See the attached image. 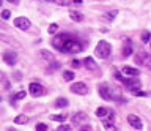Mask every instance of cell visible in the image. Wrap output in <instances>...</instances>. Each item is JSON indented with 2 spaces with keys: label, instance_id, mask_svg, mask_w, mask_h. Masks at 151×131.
<instances>
[{
  "label": "cell",
  "instance_id": "83f0119b",
  "mask_svg": "<svg viewBox=\"0 0 151 131\" xmlns=\"http://www.w3.org/2000/svg\"><path fill=\"white\" fill-rule=\"evenodd\" d=\"M131 92H132V95H134V96H146V93L139 90V88H134V90H131Z\"/></svg>",
  "mask_w": 151,
  "mask_h": 131
},
{
  "label": "cell",
  "instance_id": "1f68e13d",
  "mask_svg": "<svg viewBox=\"0 0 151 131\" xmlns=\"http://www.w3.org/2000/svg\"><path fill=\"white\" fill-rule=\"evenodd\" d=\"M57 131H71V126L69 125H61L57 128Z\"/></svg>",
  "mask_w": 151,
  "mask_h": 131
},
{
  "label": "cell",
  "instance_id": "30bf717a",
  "mask_svg": "<svg viewBox=\"0 0 151 131\" xmlns=\"http://www.w3.org/2000/svg\"><path fill=\"white\" fill-rule=\"evenodd\" d=\"M127 122H129V125L132 126V128H135V130H142V128H143V126H142V120L137 115H134V114L127 115Z\"/></svg>",
  "mask_w": 151,
  "mask_h": 131
},
{
  "label": "cell",
  "instance_id": "7a4b0ae2",
  "mask_svg": "<svg viewBox=\"0 0 151 131\" xmlns=\"http://www.w3.org/2000/svg\"><path fill=\"white\" fill-rule=\"evenodd\" d=\"M94 52H96V55L99 59H107L109 55H110V52H112V46L107 43V41H99L98 43V46H96V51H94Z\"/></svg>",
  "mask_w": 151,
  "mask_h": 131
},
{
  "label": "cell",
  "instance_id": "603a6c76",
  "mask_svg": "<svg viewBox=\"0 0 151 131\" xmlns=\"http://www.w3.org/2000/svg\"><path fill=\"white\" fill-rule=\"evenodd\" d=\"M145 59H148V55H146L145 52H140V54L135 55V62H137V63H143Z\"/></svg>",
  "mask_w": 151,
  "mask_h": 131
},
{
  "label": "cell",
  "instance_id": "f1b7e54d",
  "mask_svg": "<svg viewBox=\"0 0 151 131\" xmlns=\"http://www.w3.org/2000/svg\"><path fill=\"white\" fill-rule=\"evenodd\" d=\"M113 74H115V79L116 81H124V77H123V73L121 71H118V69H115V71H113Z\"/></svg>",
  "mask_w": 151,
  "mask_h": 131
},
{
  "label": "cell",
  "instance_id": "4fadbf2b",
  "mask_svg": "<svg viewBox=\"0 0 151 131\" xmlns=\"http://www.w3.org/2000/svg\"><path fill=\"white\" fill-rule=\"evenodd\" d=\"M83 65H85V68H87V69H90V71H96V69H98V65L94 63V60L91 57L85 59L83 60Z\"/></svg>",
  "mask_w": 151,
  "mask_h": 131
},
{
  "label": "cell",
  "instance_id": "9a60e30c",
  "mask_svg": "<svg viewBox=\"0 0 151 131\" xmlns=\"http://www.w3.org/2000/svg\"><path fill=\"white\" fill-rule=\"evenodd\" d=\"M123 74H126V76H131V77H135V76H139V69H135V68H131V67H124L123 68Z\"/></svg>",
  "mask_w": 151,
  "mask_h": 131
},
{
  "label": "cell",
  "instance_id": "8992f818",
  "mask_svg": "<svg viewBox=\"0 0 151 131\" xmlns=\"http://www.w3.org/2000/svg\"><path fill=\"white\" fill-rule=\"evenodd\" d=\"M99 95H101L106 101H110L113 95H112V88L109 87V84H101L99 85Z\"/></svg>",
  "mask_w": 151,
  "mask_h": 131
},
{
  "label": "cell",
  "instance_id": "d590c367",
  "mask_svg": "<svg viewBox=\"0 0 151 131\" xmlns=\"http://www.w3.org/2000/svg\"><path fill=\"white\" fill-rule=\"evenodd\" d=\"M8 2H9V3H13V5H17L19 0H8Z\"/></svg>",
  "mask_w": 151,
  "mask_h": 131
},
{
  "label": "cell",
  "instance_id": "4316f807",
  "mask_svg": "<svg viewBox=\"0 0 151 131\" xmlns=\"http://www.w3.org/2000/svg\"><path fill=\"white\" fill-rule=\"evenodd\" d=\"M54 2L57 3V5H60V7H68L73 0H54Z\"/></svg>",
  "mask_w": 151,
  "mask_h": 131
},
{
  "label": "cell",
  "instance_id": "4dcf8cb0",
  "mask_svg": "<svg viewBox=\"0 0 151 131\" xmlns=\"http://www.w3.org/2000/svg\"><path fill=\"white\" fill-rule=\"evenodd\" d=\"M57 30H58V25L57 24H50L49 25V33H55Z\"/></svg>",
  "mask_w": 151,
  "mask_h": 131
},
{
  "label": "cell",
  "instance_id": "8d00e7d4",
  "mask_svg": "<svg viewBox=\"0 0 151 131\" xmlns=\"http://www.w3.org/2000/svg\"><path fill=\"white\" fill-rule=\"evenodd\" d=\"M74 3H82V0H73Z\"/></svg>",
  "mask_w": 151,
  "mask_h": 131
},
{
  "label": "cell",
  "instance_id": "9c48e42d",
  "mask_svg": "<svg viewBox=\"0 0 151 131\" xmlns=\"http://www.w3.org/2000/svg\"><path fill=\"white\" fill-rule=\"evenodd\" d=\"M14 25L21 30H28L30 29V21H28L27 17H16V19H14Z\"/></svg>",
  "mask_w": 151,
  "mask_h": 131
},
{
  "label": "cell",
  "instance_id": "ba28073f",
  "mask_svg": "<svg viewBox=\"0 0 151 131\" xmlns=\"http://www.w3.org/2000/svg\"><path fill=\"white\" fill-rule=\"evenodd\" d=\"M113 120H115V114H113V112H109V119H106L102 123L106 131H118L116 126H113Z\"/></svg>",
  "mask_w": 151,
  "mask_h": 131
},
{
  "label": "cell",
  "instance_id": "ab89813d",
  "mask_svg": "<svg viewBox=\"0 0 151 131\" xmlns=\"http://www.w3.org/2000/svg\"><path fill=\"white\" fill-rule=\"evenodd\" d=\"M2 3H3V0H0V5H2Z\"/></svg>",
  "mask_w": 151,
  "mask_h": 131
},
{
  "label": "cell",
  "instance_id": "277c9868",
  "mask_svg": "<svg viewBox=\"0 0 151 131\" xmlns=\"http://www.w3.org/2000/svg\"><path fill=\"white\" fill-rule=\"evenodd\" d=\"M71 36L68 33H61V35H57L55 38H52V46H54L55 49H61V46H63L66 41H68Z\"/></svg>",
  "mask_w": 151,
  "mask_h": 131
},
{
  "label": "cell",
  "instance_id": "cb8c5ba5",
  "mask_svg": "<svg viewBox=\"0 0 151 131\" xmlns=\"http://www.w3.org/2000/svg\"><path fill=\"white\" fill-rule=\"evenodd\" d=\"M24 98H25V92L21 90V92H17L16 95H14V96L11 98V101H16V100H24Z\"/></svg>",
  "mask_w": 151,
  "mask_h": 131
},
{
  "label": "cell",
  "instance_id": "ac0fdd59",
  "mask_svg": "<svg viewBox=\"0 0 151 131\" xmlns=\"http://www.w3.org/2000/svg\"><path fill=\"white\" fill-rule=\"evenodd\" d=\"M109 112H110V111H109L107 107H98V109H96V115L99 117V119H106V117L109 115Z\"/></svg>",
  "mask_w": 151,
  "mask_h": 131
},
{
  "label": "cell",
  "instance_id": "7c38bea8",
  "mask_svg": "<svg viewBox=\"0 0 151 131\" xmlns=\"http://www.w3.org/2000/svg\"><path fill=\"white\" fill-rule=\"evenodd\" d=\"M123 84H124L127 88H131V90H134V88H140V81H139V79H124Z\"/></svg>",
  "mask_w": 151,
  "mask_h": 131
},
{
  "label": "cell",
  "instance_id": "d6a6232c",
  "mask_svg": "<svg viewBox=\"0 0 151 131\" xmlns=\"http://www.w3.org/2000/svg\"><path fill=\"white\" fill-rule=\"evenodd\" d=\"M2 17L3 19H9V17H11V13H9L8 10H3L2 11Z\"/></svg>",
  "mask_w": 151,
  "mask_h": 131
},
{
  "label": "cell",
  "instance_id": "836d02e7",
  "mask_svg": "<svg viewBox=\"0 0 151 131\" xmlns=\"http://www.w3.org/2000/svg\"><path fill=\"white\" fill-rule=\"evenodd\" d=\"M71 67H73V68H79L80 67V62H79V60H73V62H71Z\"/></svg>",
  "mask_w": 151,
  "mask_h": 131
},
{
  "label": "cell",
  "instance_id": "e575fe53",
  "mask_svg": "<svg viewBox=\"0 0 151 131\" xmlns=\"http://www.w3.org/2000/svg\"><path fill=\"white\" fill-rule=\"evenodd\" d=\"M14 77H16L17 81H21V73H14Z\"/></svg>",
  "mask_w": 151,
  "mask_h": 131
},
{
  "label": "cell",
  "instance_id": "8fae6325",
  "mask_svg": "<svg viewBox=\"0 0 151 131\" xmlns=\"http://www.w3.org/2000/svg\"><path fill=\"white\" fill-rule=\"evenodd\" d=\"M71 122H73V125H80L82 122H87V114L85 112H77V114L71 117Z\"/></svg>",
  "mask_w": 151,
  "mask_h": 131
},
{
  "label": "cell",
  "instance_id": "f35d334b",
  "mask_svg": "<svg viewBox=\"0 0 151 131\" xmlns=\"http://www.w3.org/2000/svg\"><path fill=\"white\" fill-rule=\"evenodd\" d=\"M46 2H54V0H46Z\"/></svg>",
  "mask_w": 151,
  "mask_h": 131
},
{
  "label": "cell",
  "instance_id": "f546056e",
  "mask_svg": "<svg viewBox=\"0 0 151 131\" xmlns=\"http://www.w3.org/2000/svg\"><path fill=\"white\" fill-rule=\"evenodd\" d=\"M36 131H47V125L46 123H38L36 125Z\"/></svg>",
  "mask_w": 151,
  "mask_h": 131
},
{
  "label": "cell",
  "instance_id": "52a82bcc",
  "mask_svg": "<svg viewBox=\"0 0 151 131\" xmlns=\"http://www.w3.org/2000/svg\"><path fill=\"white\" fill-rule=\"evenodd\" d=\"M3 60L6 65H16L17 62V54L14 52V51H6V52H3Z\"/></svg>",
  "mask_w": 151,
  "mask_h": 131
},
{
  "label": "cell",
  "instance_id": "74e56055",
  "mask_svg": "<svg viewBox=\"0 0 151 131\" xmlns=\"http://www.w3.org/2000/svg\"><path fill=\"white\" fill-rule=\"evenodd\" d=\"M2 79H3V73L0 71V82H2Z\"/></svg>",
  "mask_w": 151,
  "mask_h": 131
},
{
  "label": "cell",
  "instance_id": "7402d4cb",
  "mask_svg": "<svg viewBox=\"0 0 151 131\" xmlns=\"http://www.w3.org/2000/svg\"><path fill=\"white\" fill-rule=\"evenodd\" d=\"M55 106L57 107H66L68 106V100H66V98H58V100L55 101Z\"/></svg>",
  "mask_w": 151,
  "mask_h": 131
},
{
  "label": "cell",
  "instance_id": "2e32d148",
  "mask_svg": "<svg viewBox=\"0 0 151 131\" xmlns=\"http://www.w3.org/2000/svg\"><path fill=\"white\" fill-rule=\"evenodd\" d=\"M69 17L73 21H76V22H82L83 21V14L80 11H71L69 13Z\"/></svg>",
  "mask_w": 151,
  "mask_h": 131
},
{
  "label": "cell",
  "instance_id": "d6986e66",
  "mask_svg": "<svg viewBox=\"0 0 151 131\" xmlns=\"http://www.w3.org/2000/svg\"><path fill=\"white\" fill-rule=\"evenodd\" d=\"M27 122H28V117H27V115H24V114L17 115L16 119H14V123H16V125H25Z\"/></svg>",
  "mask_w": 151,
  "mask_h": 131
},
{
  "label": "cell",
  "instance_id": "6da1fadb",
  "mask_svg": "<svg viewBox=\"0 0 151 131\" xmlns=\"http://www.w3.org/2000/svg\"><path fill=\"white\" fill-rule=\"evenodd\" d=\"M60 52H63V54H77V52H82V44H80L79 41L69 38L63 46H61Z\"/></svg>",
  "mask_w": 151,
  "mask_h": 131
},
{
  "label": "cell",
  "instance_id": "484cf974",
  "mask_svg": "<svg viewBox=\"0 0 151 131\" xmlns=\"http://www.w3.org/2000/svg\"><path fill=\"white\" fill-rule=\"evenodd\" d=\"M150 38H151V33H150L148 30H145L143 33H142V41H143V43H148Z\"/></svg>",
  "mask_w": 151,
  "mask_h": 131
},
{
  "label": "cell",
  "instance_id": "5b68a950",
  "mask_svg": "<svg viewBox=\"0 0 151 131\" xmlns=\"http://www.w3.org/2000/svg\"><path fill=\"white\" fill-rule=\"evenodd\" d=\"M71 92L76 93V95H87L88 93V87L85 85L83 82H76L71 85Z\"/></svg>",
  "mask_w": 151,
  "mask_h": 131
},
{
  "label": "cell",
  "instance_id": "e0dca14e",
  "mask_svg": "<svg viewBox=\"0 0 151 131\" xmlns=\"http://www.w3.org/2000/svg\"><path fill=\"white\" fill-rule=\"evenodd\" d=\"M40 54H41V57H42V59H46L49 63H50V62H55V57H54V54H52V52H49V51H41Z\"/></svg>",
  "mask_w": 151,
  "mask_h": 131
},
{
  "label": "cell",
  "instance_id": "3957f363",
  "mask_svg": "<svg viewBox=\"0 0 151 131\" xmlns=\"http://www.w3.org/2000/svg\"><path fill=\"white\" fill-rule=\"evenodd\" d=\"M28 92H30V95L32 96H35V98H38V96H42L46 93V88L41 85V84H38V82H32L30 85H28Z\"/></svg>",
  "mask_w": 151,
  "mask_h": 131
},
{
  "label": "cell",
  "instance_id": "44dd1931",
  "mask_svg": "<svg viewBox=\"0 0 151 131\" xmlns=\"http://www.w3.org/2000/svg\"><path fill=\"white\" fill-rule=\"evenodd\" d=\"M131 54H132V48H131V41H127V46H124V48H123V55H124V57H129Z\"/></svg>",
  "mask_w": 151,
  "mask_h": 131
},
{
  "label": "cell",
  "instance_id": "5bb4252c",
  "mask_svg": "<svg viewBox=\"0 0 151 131\" xmlns=\"http://www.w3.org/2000/svg\"><path fill=\"white\" fill-rule=\"evenodd\" d=\"M116 14H118V11H116V10H113V11H107L106 14H102V16H101V19H102L104 22H112V21L116 17Z\"/></svg>",
  "mask_w": 151,
  "mask_h": 131
},
{
  "label": "cell",
  "instance_id": "ffe728a7",
  "mask_svg": "<svg viewBox=\"0 0 151 131\" xmlns=\"http://www.w3.org/2000/svg\"><path fill=\"white\" fill-rule=\"evenodd\" d=\"M66 119H68V114H57V115L50 117V120H54V122H65Z\"/></svg>",
  "mask_w": 151,
  "mask_h": 131
},
{
  "label": "cell",
  "instance_id": "d4e9b609",
  "mask_svg": "<svg viewBox=\"0 0 151 131\" xmlns=\"http://www.w3.org/2000/svg\"><path fill=\"white\" fill-rule=\"evenodd\" d=\"M63 79H65V81H73V79H74V73L73 71H63Z\"/></svg>",
  "mask_w": 151,
  "mask_h": 131
}]
</instances>
